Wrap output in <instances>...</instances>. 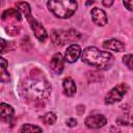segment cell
I'll return each mask as SVG.
<instances>
[{
  "label": "cell",
  "mask_w": 133,
  "mask_h": 133,
  "mask_svg": "<svg viewBox=\"0 0 133 133\" xmlns=\"http://www.w3.org/2000/svg\"><path fill=\"white\" fill-rule=\"evenodd\" d=\"M22 90L27 100L42 103L50 96L51 85L43 77V74L39 71H36V73L32 72L31 75L25 79L22 84Z\"/></svg>",
  "instance_id": "6da1fadb"
},
{
  "label": "cell",
  "mask_w": 133,
  "mask_h": 133,
  "mask_svg": "<svg viewBox=\"0 0 133 133\" xmlns=\"http://www.w3.org/2000/svg\"><path fill=\"white\" fill-rule=\"evenodd\" d=\"M81 59L83 62L100 70H108L114 61L112 54L106 51H101L96 47L84 49L81 54Z\"/></svg>",
  "instance_id": "7a4b0ae2"
},
{
  "label": "cell",
  "mask_w": 133,
  "mask_h": 133,
  "mask_svg": "<svg viewBox=\"0 0 133 133\" xmlns=\"http://www.w3.org/2000/svg\"><path fill=\"white\" fill-rule=\"evenodd\" d=\"M47 5L53 15L61 19L72 17L78 6L76 0H48Z\"/></svg>",
  "instance_id": "3957f363"
},
{
  "label": "cell",
  "mask_w": 133,
  "mask_h": 133,
  "mask_svg": "<svg viewBox=\"0 0 133 133\" xmlns=\"http://www.w3.org/2000/svg\"><path fill=\"white\" fill-rule=\"evenodd\" d=\"M52 42L55 45L58 46H62L72 42H75L77 39L80 38V34L74 30V29H70V30H53L52 31Z\"/></svg>",
  "instance_id": "277c9868"
},
{
  "label": "cell",
  "mask_w": 133,
  "mask_h": 133,
  "mask_svg": "<svg viewBox=\"0 0 133 133\" xmlns=\"http://www.w3.org/2000/svg\"><path fill=\"white\" fill-rule=\"evenodd\" d=\"M128 86L126 83H119L118 85L114 86L105 97V103L106 104H114L118 101H121L124 96L127 94Z\"/></svg>",
  "instance_id": "5b68a950"
},
{
  "label": "cell",
  "mask_w": 133,
  "mask_h": 133,
  "mask_svg": "<svg viewBox=\"0 0 133 133\" xmlns=\"http://www.w3.org/2000/svg\"><path fill=\"white\" fill-rule=\"evenodd\" d=\"M27 20L29 21L30 27H31V29L33 30L35 37H36L38 41H41V42H45V41L47 39V36H48V35H47V31H46V29L44 28V26H43L41 23H38L35 19H33L32 16L29 17Z\"/></svg>",
  "instance_id": "8992f818"
},
{
  "label": "cell",
  "mask_w": 133,
  "mask_h": 133,
  "mask_svg": "<svg viewBox=\"0 0 133 133\" xmlns=\"http://www.w3.org/2000/svg\"><path fill=\"white\" fill-rule=\"evenodd\" d=\"M107 123L106 117L103 114H94V115H89L86 117L85 119V125L88 128L91 129H98L101 128L103 126H105Z\"/></svg>",
  "instance_id": "52a82bcc"
},
{
  "label": "cell",
  "mask_w": 133,
  "mask_h": 133,
  "mask_svg": "<svg viewBox=\"0 0 133 133\" xmlns=\"http://www.w3.org/2000/svg\"><path fill=\"white\" fill-rule=\"evenodd\" d=\"M90 15H91V18H92V21L95 22L96 25L98 26H104L106 25L107 23V16L105 14V11L99 7H95L91 9L90 11Z\"/></svg>",
  "instance_id": "ba28073f"
},
{
  "label": "cell",
  "mask_w": 133,
  "mask_h": 133,
  "mask_svg": "<svg viewBox=\"0 0 133 133\" xmlns=\"http://www.w3.org/2000/svg\"><path fill=\"white\" fill-rule=\"evenodd\" d=\"M80 54H81V48L78 45H75L74 44V45H71L66 49L65 54H64V59L68 62L73 63V62H75L79 58Z\"/></svg>",
  "instance_id": "9c48e42d"
},
{
  "label": "cell",
  "mask_w": 133,
  "mask_h": 133,
  "mask_svg": "<svg viewBox=\"0 0 133 133\" xmlns=\"http://www.w3.org/2000/svg\"><path fill=\"white\" fill-rule=\"evenodd\" d=\"M14 114H15V110L10 105L5 103L0 104V118L3 122L9 123L14 118Z\"/></svg>",
  "instance_id": "30bf717a"
},
{
  "label": "cell",
  "mask_w": 133,
  "mask_h": 133,
  "mask_svg": "<svg viewBox=\"0 0 133 133\" xmlns=\"http://www.w3.org/2000/svg\"><path fill=\"white\" fill-rule=\"evenodd\" d=\"M2 20L4 22L15 23L21 21V14L16 8H8L2 14Z\"/></svg>",
  "instance_id": "8fae6325"
},
{
  "label": "cell",
  "mask_w": 133,
  "mask_h": 133,
  "mask_svg": "<svg viewBox=\"0 0 133 133\" xmlns=\"http://www.w3.org/2000/svg\"><path fill=\"white\" fill-rule=\"evenodd\" d=\"M50 66L56 74H60L62 72V70H63V58H62L60 53H56L52 56L51 61H50Z\"/></svg>",
  "instance_id": "7c38bea8"
},
{
  "label": "cell",
  "mask_w": 133,
  "mask_h": 133,
  "mask_svg": "<svg viewBox=\"0 0 133 133\" xmlns=\"http://www.w3.org/2000/svg\"><path fill=\"white\" fill-rule=\"evenodd\" d=\"M103 47L105 49L112 50V51H115V52H122V51H125V49H126L125 44L122 43L121 41H117V39H108V41H105L103 43Z\"/></svg>",
  "instance_id": "4fadbf2b"
},
{
  "label": "cell",
  "mask_w": 133,
  "mask_h": 133,
  "mask_svg": "<svg viewBox=\"0 0 133 133\" xmlns=\"http://www.w3.org/2000/svg\"><path fill=\"white\" fill-rule=\"evenodd\" d=\"M62 86H63V91L68 97H72L76 94V84L71 77H66L63 79Z\"/></svg>",
  "instance_id": "5bb4252c"
},
{
  "label": "cell",
  "mask_w": 133,
  "mask_h": 133,
  "mask_svg": "<svg viewBox=\"0 0 133 133\" xmlns=\"http://www.w3.org/2000/svg\"><path fill=\"white\" fill-rule=\"evenodd\" d=\"M7 60L0 56V82L6 83L10 81V76L7 71Z\"/></svg>",
  "instance_id": "9a60e30c"
},
{
  "label": "cell",
  "mask_w": 133,
  "mask_h": 133,
  "mask_svg": "<svg viewBox=\"0 0 133 133\" xmlns=\"http://www.w3.org/2000/svg\"><path fill=\"white\" fill-rule=\"evenodd\" d=\"M16 48V44L15 42L10 41H5L3 38H0V54L1 53H5L7 51H10V50H14Z\"/></svg>",
  "instance_id": "2e32d148"
},
{
  "label": "cell",
  "mask_w": 133,
  "mask_h": 133,
  "mask_svg": "<svg viewBox=\"0 0 133 133\" xmlns=\"http://www.w3.org/2000/svg\"><path fill=\"white\" fill-rule=\"evenodd\" d=\"M17 7L26 17V19L31 17V8H30V6H29V4L27 2H18L17 3Z\"/></svg>",
  "instance_id": "e0dca14e"
},
{
  "label": "cell",
  "mask_w": 133,
  "mask_h": 133,
  "mask_svg": "<svg viewBox=\"0 0 133 133\" xmlns=\"http://www.w3.org/2000/svg\"><path fill=\"white\" fill-rule=\"evenodd\" d=\"M41 121L45 124V125H53L56 122V115L53 112H48L45 115H43L41 117Z\"/></svg>",
  "instance_id": "ac0fdd59"
},
{
  "label": "cell",
  "mask_w": 133,
  "mask_h": 133,
  "mask_svg": "<svg viewBox=\"0 0 133 133\" xmlns=\"http://www.w3.org/2000/svg\"><path fill=\"white\" fill-rule=\"evenodd\" d=\"M21 132H42V128L31 125V124H25L20 130Z\"/></svg>",
  "instance_id": "d6986e66"
},
{
  "label": "cell",
  "mask_w": 133,
  "mask_h": 133,
  "mask_svg": "<svg viewBox=\"0 0 133 133\" xmlns=\"http://www.w3.org/2000/svg\"><path fill=\"white\" fill-rule=\"evenodd\" d=\"M7 34L9 35H16L19 33V27H17L16 25H8V27L5 28Z\"/></svg>",
  "instance_id": "ffe728a7"
},
{
  "label": "cell",
  "mask_w": 133,
  "mask_h": 133,
  "mask_svg": "<svg viewBox=\"0 0 133 133\" xmlns=\"http://www.w3.org/2000/svg\"><path fill=\"white\" fill-rule=\"evenodd\" d=\"M123 61H124V63H125L130 70H132L133 65H132V55H131V54H128V55L124 56V57H123Z\"/></svg>",
  "instance_id": "44dd1931"
},
{
  "label": "cell",
  "mask_w": 133,
  "mask_h": 133,
  "mask_svg": "<svg viewBox=\"0 0 133 133\" xmlns=\"http://www.w3.org/2000/svg\"><path fill=\"white\" fill-rule=\"evenodd\" d=\"M124 5L128 10H132V0H124Z\"/></svg>",
  "instance_id": "7402d4cb"
},
{
  "label": "cell",
  "mask_w": 133,
  "mask_h": 133,
  "mask_svg": "<svg viewBox=\"0 0 133 133\" xmlns=\"http://www.w3.org/2000/svg\"><path fill=\"white\" fill-rule=\"evenodd\" d=\"M66 125H68L69 127H74V126L77 125V121H76L75 118H69V119L66 121Z\"/></svg>",
  "instance_id": "603a6c76"
},
{
  "label": "cell",
  "mask_w": 133,
  "mask_h": 133,
  "mask_svg": "<svg viewBox=\"0 0 133 133\" xmlns=\"http://www.w3.org/2000/svg\"><path fill=\"white\" fill-rule=\"evenodd\" d=\"M113 2H114V0H103V1H102L103 5L106 6V7H110V6L113 4Z\"/></svg>",
  "instance_id": "cb8c5ba5"
},
{
  "label": "cell",
  "mask_w": 133,
  "mask_h": 133,
  "mask_svg": "<svg viewBox=\"0 0 133 133\" xmlns=\"http://www.w3.org/2000/svg\"><path fill=\"white\" fill-rule=\"evenodd\" d=\"M90 3H94V0H88V1L86 2V5H89Z\"/></svg>",
  "instance_id": "d4e9b609"
}]
</instances>
